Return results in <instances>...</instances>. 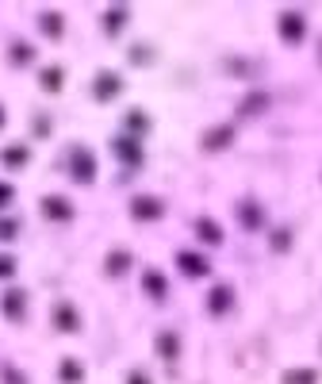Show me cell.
I'll list each match as a JSON object with an SVG mask.
<instances>
[{
    "label": "cell",
    "mask_w": 322,
    "mask_h": 384,
    "mask_svg": "<svg viewBox=\"0 0 322 384\" xmlns=\"http://www.w3.org/2000/svg\"><path fill=\"white\" fill-rule=\"evenodd\" d=\"M69 177H73L77 184L96 181V158H92L89 146H73V150H69Z\"/></svg>",
    "instance_id": "1"
},
{
    "label": "cell",
    "mask_w": 322,
    "mask_h": 384,
    "mask_svg": "<svg viewBox=\"0 0 322 384\" xmlns=\"http://www.w3.org/2000/svg\"><path fill=\"white\" fill-rule=\"evenodd\" d=\"M276 31H280V39L288 42V46H299L303 35H307V16H303V12H280Z\"/></svg>",
    "instance_id": "2"
},
{
    "label": "cell",
    "mask_w": 322,
    "mask_h": 384,
    "mask_svg": "<svg viewBox=\"0 0 322 384\" xmlns=\"http://www.w3.org/2000/svg\"><path fill=\"white\" fill-rule=\"evenodd\" d=\"M111 154H116L119 162H127V166H142V139L138 134H116L111 139Z\"/></svg>",
    "instance_id": "3"
},
{
    "label": "cell",
    "mask_w": 322,
    "mask_h": 384,
    "mask_svg": "<svg viewBox=\"0 0 322 384\" xmlns=\"http://www.w3.org/2000/svg\"><path fill=\"white\" fill-rule=\"evenodd\" d=\"M119 92H123V77L111 73V69H100L96 81H92V96H96L100 104H107V101H116Z\"/></svg>",
    "instance_id": "4"
},
{
    "label": "cell",
    "mask_w": 322,
    "mask_h": 384,
    "mask_svg": "<svg viewBox=\"0 0 322 384\" xmlns=\"http://www.w3.org/2000/svg\"><path fill=\"white\" fill-rule=\"evenodd\" d=\"M161 216H166V204L157 196H134L131 200V219H138V223H154Z\"/></svg>",
    "instance_id": "5"
},
{
    "label": "cell",
    "mask_w": 322,
    "mask_h": 384,
    "mask_svg": "<svg viewBox=\"0 0 322 384\" xmlns=\"http://www.w3.org/2000/svg\"><path fill=\"white\" fill-rule=\"evenodd\" d=\"M177 269H181L184 277H192V281H199V277L211 273V261H207L204 254H196V250H181L177 254Z\"/></svg>",
    "instance_id": "6"
},
{
    "label": "cell",
    "mask_w": 322,
    "mask_h": 384,
    "mask_svg": "<svg viewBox=\"0 0 322 384\" xmlns=\"http://www.w3.org/2000/svg\"><path fill=\"white\" fill-rule=\"evenodd\" d=\"M42 216H46L50 223H69L77 211H73V204H69L66 196H42Z\"/></svg>",
    "instance_id": "7"
},
{
    "label": "cell",
    "mask_w": 322,
    "mask_h": 384,
    "mask_svg": "<svg viewBox=\"0 0 322 384\" xmlns=\"http://www.w3.org/2000/svg\"><path fill=\"white\" fill-rule=\"evenodd\" d=\"M234 308V288L231 284H215L211 293H207V311L211 315H226Z\"/></svg>",
    "instance_id": "8"
},
{
    "label": "cell",
    "mask_w": 322,
    "mask_h": 384,
    "mask_svg": "<svg viewBox=\"0 0 322 384\" xmlns=\"http://www.w3.org/2000/svg\"><path fill=\"white\" fill-rule=\"evenodd\" d=\"M54 326H58L62 334H77L81 331V315H77V308L73 304H54Z\"/></svg>",
    "instance_id": "9"
},
{
    "label": "cell",
    "mask_w": 322,
    "mask_h": 384,
    "mask_svg": "<svg viewBox=\"0 0 322 384\" xmlns=\"http://www.w3.org/2000/svg\"><path fill=\"white\" fill-rule=\"evenodd\" d=\"M231 142H234V123H223V127H211V131H204L199 146H204V150H226Z\"/></svg>",
    "instance_id": "10"
},
{
    "label": "cell",
    "mask_w": 322,
    "mask_h": 384,
    "mask_svg": "<svg viewBox=\"0 0 322 384\" xmlns=\"http://www.w3.org/2000/svg\"><path fill=\"white\" fill-rule=\"evenodd\" d=\"M234 211H238V223L246 227V231H261V227H265V211H261V204H257V200H242Z\"/></svg>",
    "instance_id": "11"
},
{
    "label": "cell",
    "mask_w": 322,
    "mask_h": 384,
    "mask_svg": "<svg viewBox=\"0 0 322 384\" xmlns=\"http://www.w3.org/2000/svg\"><path fill=\"white\" fill-rule=\"evenodd\" d=\"M154 350H157V358L177 361V358H181V334H177V331H161L154 338Z\"/></svg>",
    "instance_id": "12"
},
{
    "label": "cell",
    "mask_w": 322,
    "mask_h": 384,
    "mask_svg": "<svg viewBox=\"0 0 322 384\" xmlns=\"http://www.w3.org/2000/svg\"><path fill=\"white\" fill-rule=\"evenodd\" d=\"M4 315H8L12 323H19V319L27 315V293L24 288H8V293H4Z\"/></svg>",
    "instance_id": "13"
},
{
    "label": "cell",
    "mask_w": 322,
    "mask_h": 384,
    "mask_svg": "<svg viewBox=\"0 0 322 384\" xmlns=\"http://www.w3.org/2000/svg\"><path fill=\"white\" fill-rule=\"evenodd\" d=\"M142 288H146L154 300H166L169 281H166V273H161V269H142Z\"/></svg>",
    "instance_id": "14"
},
{
    "label": "cell",
    "mask_w": 322,
    "mask_h": 384,
    "mask_svg": "<svg viewBox=\"0 0 322 384\" xmlns=\"http://www.w3.org/2000/svg\"><path fill=\"white\" fill-rule=\"evenodd\" d=\"M196 238H199V243H207V246H223V227L204 216V219H196Z\"/></svg>",
    "instance_id": "15"
},
{
    "label": "cell",
    "mask_w": 322,
    "mask_h": 384,
    "mask_svg": "<svg viewBox=\"0 0 322 384\" xmlns=\"http://www.w3.org/2000/svg\"><path fill=\"white\" fill-rule=\"evenodd\" d=\"M127 19H131V8H123V4H116V8L104 12V31L107 35H119L127 27Z\"/></svg>",
    "instance_id": "16"
},
{
    "label": "cell",
    "mask_w": 322,
    "mask_h": 384,
    "mask_svg": "<svg viewBox=\"0 0 322 384\" xmlns=\"http://www.w3.org/2000/svg\"><path fill=\"white\" fill-rule=\"evenodd\" d=\"M62 85H66V69L62 66H46L39 73V89L42 92H62Z\"/></svg>",
    "instance_id": "17"
},
{
    "label": "cell",
    "mask_w": 322,
    "mask_h": 384,
    "mask_svg": "<svg viewBox=\"0 0 322 384\" xmlns=\"http://www.w3.org/2000/svg\"><path fill=\"white\" fill-rule=\"evenodd\" d=\"M127 269H131V250H111L104 261V273L107 277H123Z\"/></svg>",
    "instance_id": "18"
},
{
    "label": "cell",
    "mask_w": 322,
    "mask_h": 384,
    "mask_svg": "<svg viewBox=\"0 0 322 384\" xmlns=\"http://www.w3.org/2000/svg\"><path fill=\"white\" fill-rule=\"evenodd\" d=\"M265 108H269V92L257 89V92H249L246 101L238 104V116H261Z\"/></svg>",
    "instance_id": "19"
},
{
    "label": "cell",
    "mask_w": 322,
    "mask_h": 384,
    "mask_svg": "<svg viewBox=\"0 0 322 384\" xmlns=\"http://www.w3.org/2000/svg\"><path fill=\"white\" fill-rule=\"evenodd\" d=\"M39 27L46 39H62V31H66V19H62V12H42L39 16Z\"/></svg>",
    "instance_id": "20"
},
{
    "label": "cell",
    "mask_w": 322,
    "mask_h": 384,
    "mask_svg": "<svg viewBox=\"0 0 322 384\" xmlns=\"http://www.w3.org/2000/svg\"><path fill=\"white\" fill-rule=\"evenodd\" d=\"M0 162L8 169H24L27 162H31V150H27V146H4V150H0Z\"/></svg>",
    "instance_id": "21"
},
{
    "label": "cell",
    "mask_w": 322,
    "mask_h": 384,
    "mask_svg": "<svg viewBox=\"0 0 322 384\" xmlns=\"http://www.w3.org/2000/svg\"><path fill=\"white\" fill-rule=\"evenodd\" d=\"M8 62H12V66H31V62H35V46H31V42H12V46H8Z\"/></svg>",
    "instance_id": "22"
},
{
    "label": "cell",
    "mask_w": 322,
    "mask_h": 384,
    "mask_svg": "<svg viewBox=\"0 0 322 384\" xmlns=\"http://www.w3.org/2000/svg\"><path fill=\"white\" fill-rule=\"evenodd\" d=\"M58 376H62V384H81V381H84L81 361H77V358H66V361L58 365Z\"/></svg>",
    "instance_id": "23"
},
{
    "label": "cell",
    "mask_w": 322,
    "mask_h": 384,
    "mask_svg": "<svg viewBox=\"0 0 322 384\" xmlns=\"http://www.w3.org/2000/svg\"><path fill=\"white\" fill-rule=\"evenodd\" d=\"M280 384H319V369H288Z\"/></svg>",
    "instance_id": "24"
},
{
    "label": "cell",
    "mask_w": 322,
    "mask_h": 384,
    "mask_svg": "<svg viewBox=\"0 0 322 384\" xmlns=\"http://www.w3.org/2000/svg\"><path fill=\"white\" fill-rule=\"evenodd\" d=\"M127 127H131V131H150V116H146V112H138V108H134V112H127Z\"/></svg>",
    "instance_id": "25"
},
{
    "label": "cell",
    "mask_w": 322,
    "mask_h": 384,
    "mask_svg": "<svg viewBox=\"0 0 322 384\" xmlns=\"http://www.w3.org/2000/svg\"><path fill=\"white\" fill-rule=\"evenodd\" d=\"M16 234H19V223H16V219H0V243H12Z\"/></svg>",
    "instance_id": "26"
},
{
    "label": "cell",
    "mask_w": 322,
    "mask_h": 384,
    "mask_svg": "<svg viewBox=\"0 0 322 384\" xmlns=\"http://www.w3.org/2000/svg\"><path fill=\"white\" fill-rule=\"evenodd\" d=\"M288 246H292V231H288V227H280V231L273 234V250H276V254H284Z\"/></svg>",
    "instance_id": "27"
},
{
    "label": "cell",
    "mask_w": 322,
    "mask_h": 384,
    "mask_svg": "<svg viewBox=\"0 0 322 384\" xmlns=\"http://www.w3.org/2000/svg\"><path fill=\"white\" fill-rule=\"evenodd\" d=\"M16 258L12 254H0V281H8V277H16Z\"/></svg>",
    "instance_id": "28"
},
{
    "label": "cell",
    "mask_w": 322,
    "mask_h": 384,
    "mask_svg": "<svg viewBox=\"0 0 322 384\" xmlns=\"http://www.w3.org/2000/svg\"><path fill=\"white\" fill-rule=\"evenodd\" d=\"M12 200H16V189H12L8 181H0V208H8Z\"/></svg>",
    "instance_id": "29"
},
{
    "label": "cell",
    "mask_w": 322,
    "mask_h": 384,
    "mask_svg": "<svg viewBox=\"0 0 322 384\" xmlns=\"http://www.w3.org/2000/svg\"><path fill=\"white\" fill-rule=\"evenodd\" d=\"M4 384H27V376L19 373V369H12V365H8V369H4Z\"/></svg>",
    "instance_id": "30"
},
{
    "label": "cell",
    "mask_w": 322,
    "mask_h": 384,
    "mask_svg": "<svg viewBox=\"0 0 322 384\" xmlns=\"http://www.w3.org/2000/svg\"><path fill=\"white\" fill-rule=\"evenodd\" d=\"M127 384H150V376L142 373V369H131V373H127Z\"/></svg>",
    "instance_id": "31"
},
{
    "label": "cell",
    "mask_w": 322,
    "mask_h": 384,
    "mask_svg": "<svg viewBox=\"0 0 322 384\" xmlns=\"http://www.w3.org/2000/svg\"><path fill=\"white\" fill-rule=\"evenodd\" d=\"M150 58H154L150 51H131V62H138V66H142V62H150Z\"/></svg>",
    "instance_id": "32"
},
{
    "label": "cell",
    "mask_w": 322,
    "mask_h": 384,
    "mask_svg": "<svg viewBox=\"0 0 322 384\" xmlns=\"http://www.w3.org/2000/svg\"><path fill=\"white\" fill-rule=\"evenodd\" d=\"M4 123H8V116H4V108H0V127H4Z\"/></svg>",
    "instance_id": "33"
}]
</instances>
